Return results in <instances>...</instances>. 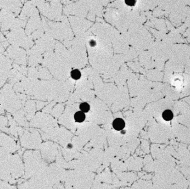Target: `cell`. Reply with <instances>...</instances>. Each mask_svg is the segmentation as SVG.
I'll list each match as a JSON object with an SVG mask.
<instances>
[{"mask_svg": "<svg viewBox=\"0 0 190 189\" xmlns=\"http://www.w3.org/2000/svg\"><path fill=\"white\" fill-rule=\"evenodd\" d=\"M4 108H3V106L0 104V114H2L4 113Z\"/></svg>", "mask_w": 190, "mask_h": 189, "instance_id": "obj_14", "label": "cell"}, {"mask_svg": "<svg viewBox=\"0 0 190 189\" xmlns=\"http://www.w3.org/2000/svg\"><path fill=\"white\" fill-rule=\"evenodd\" d=\"M6 38L9 43L25 48H27L30 45V39L25 36V33L22 28L13 29L10 32H5Z\"/></svg>", "mask_w": 190, "mask_h": 189, "instance_id": "obj_2", "label": "cell"}, {"mask_svg": "<svg viewBox=\"0 0 190 189\" xmlns=\"http://www.w3.org/2000/svg\"><path fill=\"white\" fill-rule=\"evenodd\" d=\"M126 126V123L125 120L121 118H117L113 120L112 122V127L113 129L116 131L123 130V129Z\"/></svg>", "mask_w": 190, "mask_h": 189, "instance_id": "obj_6", "label": "cell"}, {"mask_svg": "<svg viewBox=\"0 0 190 189\" xmlns=\"http://www.w3.org/2000/svg\"><path fill=\"white\" fill-rule=\"evenodd\" d=\"M0 104L4 109L12 113L19 110L23 106L13 90V86L9 83L0 90Z\"/></svg>", "mask_w": 190, "mask_h": 189, "instance_id": "obj_1", "label": "cell"}, {"mask_svg": "<svg viewBox=\"0 0 190 189\" xmlns=\"http://www.w3.org/2000/svg\"><path fill=\"white\" fill-rule=\"evenodd\" d=\"M74 119L75 122L77 123H82L84 122L86 119L85 113L81 111H78L75 113L74 114Z\"/></svg>", "mask_w": 190, "mask_h": 189, "instance_id": "obj_7", "label": "cell"}, {"mask_svg": "<svg viewBox=\"0 0 190 189\" xmlns=\"http://www.w3.org/2000/svg\"><path fill=\"white\" fill-rule=\"evenodd\" d=\"M136 1L134 0H127L125 1V3L129 6H134L136 4Z\"/></svg>", "mask_w": 190, "mask_h": 189, "instance_id": "obj_11", "label": "cell"}, {"mask_svg": "<svg viewBox=\"0 0 190 189\" xmlns=\"http://www.w3.org/2000/svg\"><path fill=\"white\" fill-rule=\"evenodd\" d=\"M7 57L14 61L15 63L24 65H26V52L23 48L11 45L7 50Z\"/></svg>", "mask_w": 190, "mask_h": 189, "instance_id": "obj_3", "label": "cell"}, {"mask_svg": "<svg viewBox=\"0 0 190 189\" xmlns=\"http://www.w3.org/2000/svg\"><path fill=\"white\" fill-rule=\"evenodd\" d=\"M79 108H80V111L83 112L84 113H88V111H90V104L87 102H83L82 103L80 104Z\"/></svg>", "mask_w": 190, "mask_h": 189, "instance_id": "obj_10", "label": "cell"}, {"mask_svg": "<svg viewBox=\"0 0 190 189\" xmlns=\"http://www.w3.org/2000/svg\"><path fill=\"white\" fill-rule=\"evenodd\" d=\"M23 78H25V77L22 74H21L17 70L13 68L8 73V83L12 86H14L15 84L22 80Z\"/></svg>", "mask_w": 190, "mask_h": 189, "instance_id": "obj_5", "label": "cell"}, {"mask_svg": "<svg viewBox=\"0 0 190 189\" xmlns=\"http://www.w3.org/2000/svg\"><path fill=\"white\" fill-rule=\"evenodd\" d=\"M71 77L74 80H78L81 77V72L78 69H74L71 72Z\"/></svg>", "mask_w": 190, "mask_h": 189, "instance_id": "obj_9", "label": "cell"}, {"mask_svg": "<svg viewBox=\"0 0 190 189\" xmlns=\"http://www.w3.org/2000/svg\"><path fill=\"white\" fill-rule=\"evenodd\" d=\"M22 5L20 1H0V8L10 11L16 15L20 12Z\"/></svg>", "mask_w": 190, "mask_h": 189, "instance_id": "obj_4", "label": "cell"}, {"mask_svg": "<svg viewBox=\"0 0 190 189\" xmlns=\"http://www.w3.org/2000/svg\"><path fill=\"white\" fill-rule=\"evenodd\" d=\"M162 117L165 121H171L173 118V113L170 109H166L162 113Z\"/></svg>", "mask_w": 190, "mask_h": 189, "instance_id": "obj_8", "label": "cell"}, {"mask_svg": "<svg viewBox=\"0 0 190 189\" xmlns=\"http://www.w3.org/2000/svg\"><path fill=\"white\" fill-rule=\"evenodd\" d=\"M4 52H5V48L3 46L2 44L0 43V53L3 54Z\"/></svg>", "mask_w": 190, "mask_h": 189, "instance_id": "obj_12", "label": "cell"}, {"mask_svg": "<svg viewBox=\"0 0 190 189\" xmlns=\"http://www.w3.org/2000/svg\"><path fill=\"white\" fill-rule=\"evenodd\" d=\"M90 45L91 47H95L96 45V42L94 40H91L90 41Z\"/></svg>", "mask_w": 190, "mask_h": 189, "instance_id": "obj_13", "label": "cell"}]
</instances>
